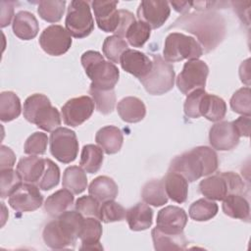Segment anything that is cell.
<instances>
[{"label":"cell","instance_id":"1","mask_svg":"<svg viewBox=\"0 0 251 251\" xmlns=\"http://www.w3.org/2000/svg\"><path fill=\"white\" fill-rule=\"evenodd\" d=\"M173 27L182 28L193 33L205 52L215 49L226 33L225 20L215 12L186 13L179 17L169 28Z\"/></svg>","mask_w":251,"mask_h":251},{"label":"cell","instance_id":"2","mask_svg":"<svg viewBox=\"0 0 251 251\" xmlns=\"http://www.w3.org/2000/svg\"><path fill=\"white\" fill-rule=\"evenodd\" d=\"M219 166L218 155L208 146H197L176 156L171 162L169 171L181 175L192 182L204 176L215 173Z\"/></svg>","mask_w":251,"mask_h":251},{"label":"cell","instance_id":"3","mask_svg":"<svg viewBox=\"0 0 251 251\" xmlns=\"http://www.w3.org/2000/svg\"><path fill=\"white\" fill-rule=\"evenodd\" d=\"M83 216L76 210H67L57 220L49 222L43 229V240L52 249L74 247L83 222Z\"/></svg>","mask_w":251,"mask_h":251},{"label":"cell","instance_id":"4","mask_svg":"<svg viewBox=\"0 0 251 251\" xmlns=\"http://www.w3.org/2000/svg\"><path fill=\"white\" fill-rule=\"evenodd\" d=\"M81 64L86 75L91 79L90 86L98 89H114L119 80L120 72L112 62L105 61L98 51L88 50L81 55Z\"/></svg>","mask_w":251,"mask_h":251},{"label":"cell","instance_id":"5","mask_svg":"<svg viewBox=\"0 0 251 251\" xmlns=\"http://www.w3.org/2000/svg\"><path fill=\"white\" fill-rule=\"evenodd\" d=\"M25 119L45 131H53L61 125V116L56 107L51 105L47 96L35 93L28 96L24 103Z\"/></svg>","mask_w":251,"mask_h":251},{"label":"cell","instance_id":"6","mask_svg":"<svg viewBox=\"0 0 251 251\" xmlns=\"http://www.w3.org/2000/svg\"><path fill=\"white\" fill-rule=\"evenodd\" d=\"M245 184L233 172L218 173L200 181V192L210 200L223 201L229 194H242Z\"/></svg>","mask_w":251,"mask_h":251},{"label":"cell","instance_id":"7","mask_svg":"<svg viewBox=\"0 0 251 251\" xmlns=\"http://www.w3.org/2000/svg\"><path fill=\"white\" fill-rule=\"evenodd\" d=\"M203 49L200 43L192 36L185 35L181 32H172L164 44V60L168 63L179 62L184 59L195 60L201 57Z\"/></svg>","mask_w":251,"mask_h":251},{"label":"cell","instance_id":"8","mask_svg":"<svg viewBox=\"0 0 251 251\" xmlns=\"http://www.w3.org/2000/svg\"><path fill=\"white\" fill-rule=\"evenodd\" d=\"M151 72L140 78L145 90L151 95H162L170 91L175 83L176 73L172 64L165 61L160 55H153Z\"/></svg>","mask_w":251,"mask_h":251},{"label":"cell","instance_id":"9","mask_svg":"<svg viewBox=\"0 0 251 251\" xmlns=\"http://www.w3.org/2000/svg\"><path fill=\"white\" fill-rule=\"evenodd\" d=\"M66 29L75 38L88 36L94 28V22L87 1H71L65 20Z\"/></svg>","mask_w":251,"mask_h":251},{"label":"cell","instance_id":"10","mask_svg":"<svg viewBox=\"0 0 251 251\" xmlns=\"http://www.w3.org/2000/svg\"><path fill=\"white\" fill-rule=\"evenodd\" d=\"M50 152L59 162L69 164L75 160L78 153V141L74 130L58 127L50 135Z\"/></svg>","mask_w":251,"mask_h":251},{"label":"cell","instance_id":"11","mask_svg":"<svg viewBox=\"0 0 251 251\" xmlns=\"http://www.w3.org/2000/svg\"><path fill=\"white\" fill-rule=\"evenodd\" d=\"M208 74L209 68L204 61L188 60L176 77V86L185 95L196 89H204Z\"/></svg>","mask_w":251,"mask_h":251},{"label":"cell","instance_id":"12","mask_svg":"<svg viewBox=\"0 0 251 251\" xmlns=\"http://www.w3.org/2000/svg\"><path fill=\"white\" fill-rule=\"evenodd\" d=\"M39 44L48 55L60 56L71 48L72 37L62 25H51L41 32Z\"/></svg>","mask_w":251,"mask_h":251},{"label":"cell","instance_id":"13","mask_svg":"<svg viewBox=\"0 0 251 251\" xmlns=\"http://www.w3.org/2000/svg\"><path fill=\"white\" fill-rule=\"evenodd\" d=\"M94 106V101L86 95L68 100L61 109L64 123L74 127L80 126L91 117Z\"/></svg>","mask_w":251,"mask_h":251},{"label":"cell","instance_id":"14","mask_svg":"<svg viewBox=\"0 0 251 251\" xmlns=\"http://www.w3.org/2000/svg\"><path fill=\"white\" fill-rule=\"evenodd\" d=\"M36 184L22 183L10 196L9 204L17 212H32L37 210L43 202V196Z\"/></svg>","mask_w":251,"mask_h":251},{"label":"cell","instance_id":"15","mask_svg":"<svg viewBox=\"0 0 251 251\" xmlns=\"http://www.w3.org/2000/svg\"><path fill=\"white\" fill-rule=\"evenodd\" d=\"M171 8L167 1H141L137 8V18L147 24L151 29L162 26L169 19Z\"/></svg>","mask_w":251,"mask_h":251},{"label":"cell","instance_id":"16","mask_svg":"<svg viewBox=\"0 0 251 251\" xmlns=\"http://www.w3.org/2000/svg\"><path fill=\"white\" fill-rule=\"evenodd\" d=\"M187 223L185 211L177 206H167L157 214L156 227L167 233H181Z\"/></svg>","mask_w":251,"mask_h":251},{"label":"cell","instance_id":"17","mask_svg":"<svg viewBox=\"0 0 251 251\" xmlns=\"http://www.w3.org/2000/svg\"><path fill=\"white\" fill-rule=\"evenodd\" d=\"M239 135L231 122L216 123L209 131L211 146L220 151L233 149L239 142Z\"/></svg>","mask_w":251,"mask_h":251},{"label":"cell","instance_id":"18","mask_svg":"<svg viewBox=\"0 0 251 251\" xmlns=\"http://www.w3.org/2000/svg\"><path fill=\"white\" fill-rule=\"evenodd\" d=\"M119 1H92L96 24L105 32L117 30L120 23V13L117 9Z\"/></svg>","mask_w":251,"mask_h":251},{"label":"cell","instance_id":"19","mask_svg":"<svg viewBox=\"0 0 251 251\" xmlns=\"http://www.w3.org/2000/svg\"><path fill=\"white\" fill-rule=\"evenodd\" d=\"M120 64L124 71L139 79L146 76L153 67V62L146 54L134 49L126 50L121 56Z\"/></svg>","mask_w":251,"mask_h":251},{"label":"cell","instance_id":"20","mask_svg":"<svg viewBox=\"0 0 251 251\" xmlns=\"http://www.w3.org/2000/svg\"><path fill=\"white\" fill-rule=\"evenodd\" d=\"M14 34L23 40L34 38L39 30L38 22L35 16L28 11L18 12L12 24Z\"/></svg>","mask_w":251,"mask_h":251},{"label":"cell","instance_id":"21","mask_svg":"<svg viewBox=\"0 0 251 251\" xmlns=\"http://www.w3.org/2000/svg\"><path fill=\"white\" fill-rule=\"evenodd\" d=\"M101 235L102 226L99 219L85 217L78 233V238L82 242L80 249H103L99 244Z\"/></svg>","mask_w":251,"mask_h":251},{"label":"cell","instance_id":"22","mask_svg":"<svg viewBox=\"0 0 251 251\" xmlns=\"http://www.w3.org/2000/svg\"><path fill=\"white\" fill-rule=\"evenodd\" d=\"M95 141L106 154L110 155L118 153L121 150L124 136L119 127L115 126H106L96 132Z\"/></svg>","mask_w":251,"mask_h":251},{"label":"cell","instance_id":"23","mask_svg":"<svg viewBox=\"0 0 251 251\" xmlns=\"http://www.w3.org/2000/svg\"><path fill=\"white\" fill-rule=\"evenodd\" d=\"M45 170V159L30 155L22 158L17 165V172L25 182L37 184Z\"/></svg>","mask_w":251,"mask_h":251},{"label":"cell","instance_id":"24","mask_svg":"<svg viewBox=\"0 0 251 251\" xmlns=\"http://www.w3.org/2000/svg\"><path fill=\"white\" fill-rule=\"evenodd\" d=\"M199 113L211 122H219L226 114V104L223 98L205 92L200 101Z\"/></svg>","mask_w":251,"mask_h":251},{"label":"cell","instance_id":"25","mask_svg":"<svg viewBox=\"0 0 251 251\" xmlns=\"http://www.w3.org/2000/svg\"><path fill=\"white\" fill-rule=\"evenodd\" d=\"M126 219L131 230H145L152 225L153 210L147 204L137 203L126 211Z\"/></svg>","mask_w":251,"mask_h":251},{"label":"cell","instance_id":"26","mask_svg":"<svg viewBox=\"0 0 251 251\" xmlns=\"http://www.w3.org/2000/svg\"><path fill=\"white\" fill-rule=\"evenodd\" d=\"M117 111L122 120L126 123H138L142 121L146 115L144 103L134 96L123 98L118 103Z\"/></svg>","mask_w":251,"mask_h":251},{"label":"cell","instance_id":"27","mask_svg":"<svg viewBox=\"0 0 251 251\" xmlns=\"http://www.w3.org/2000/svg\"><path fill=\"white\" fill-rule=\"evenodd\" d=\"M163 181L168 197L179 204L186 201L188 194V181L181 175L169 171L163 177Z\"/></svg>","mask_w":251,"mask_h":251},{"label":"cell","instance_id":"28","mask_svg":"<svg viewBox=\"0 0 251 251\" xmlns=\"http://www.w3.org/2000/svg\"><path fill=\"white\" fill-rule=\"evenodd\" d=\"M154 248L158 251L165 250H184L187 245V240L184 233H167L163 232L157 227H154L151 231Z\"/></svg>","mask_w":251,"mask_h":251},{"label":"cell","instance_id":"29","mask_svg":"<svg viewBox=\"0 0 251 251\" xmlns=\"http://www.w3.org/2000/svg\"><path fill=\"white\" fill-rule=\"evenodd\" d=\"M88 192L99 202H105L114 200L118 195L119 188L113 178L106 176H100L91 181L88 186Z\"/></svg>","mask_w":251,"mask_h":251},{"label":"cell","instance_id":"30","mask_svg":"<svg viewBox=\"0 0 251 251\" xmlns=\"http://www.w3.org/2000/svg\"><path fill=\"white\" fill-rule=\"evenodd\" d=\"M74 193L67 188L59 189L47 197L44 203V210L53 218H58L66 212L74 203Z\"/></svg>","mask_w":251,"mask_h":251},{"label":"cell","instance_id":"31","mask_svg":"<svg viewBox=\"0 0 251 251\" xmlns=\"http://www.w3.org/2000/svg\"><path fill=\"white\" fill-rule=\"evenodd\" d=\"M224 213L232 218L248 222L250 220L249 202L241 194H229L223 200Z\"/></svg>","mask_w":251,"mask_h":251},{"label":"cell","instance_id":"32","mask_svg":"<svg viewBox=\"0 0 251 251\" xmlns=\"http://www.w3.org/2000/svg\"><path fill=\"white\" fill-rule=\"evenodd\" d=\"M62 184L74 194L83 192L87 186V176L84 170L78 166L68 167L63 174Z\"/></svg>","mask_w":251,"mask_h":251},{"label":"cell","instance_id":"33","mask_svg":"<svg viewBox=\"0 0 251 251\" xmlns=\"http://www.w3.org/2000/svg\"><path fill=\"white\" fill-rule=\"evenodd\" d=\"M142 200L149 205L160 207L168 202V196L165 191L164 181L162 179H152L146 182L141 190Z\"/></svg>","mask_w":251,"mask_h":251},{"label":"cell","instance_id":"34","mask_svg":"<svg viewBox=\"0 0 251 251\" xmlns=\"http://www.w3.org/2000/svg\"><path fill=\"white\" fill-rule=\"evenodd\" d=\"M22 112L21 100L13 91H3L0 94V120L10 122L17 119Z\"/></svg>","mask_w":251,"mask_h":251},{"label":"cell","instance_id":"35","mask_svg":"<svg viewBox=\"0 0 251 251\" xmlns=\"http://www.w3.org/2000/svg\"><path fill=\"white\" fill-rule=\"evenodd\" d=\"M103 163V150L94 144L84 145L81 150L80 167L89 174L97 173Z\"/></svg>","mask_w":251,"mask_h":251},{"label":"cell","instance_id":"36","mask_svg":"<svg viewBox=\"0 0 251 251\" xmlns=\"http://www.w3.org/2000/svg\"><path fill=\"white\" fill-rule=\"evenodd\" d=\"M219 207L216 202L208 198H201L193 202L188 210L189 217L197 222H206L214 218Z\"/></svg>","mask_w":251,"mask_h":251},{"label":"cell","instance_id":"37","mask_svg":"<svg viewBox=\"0 0 251 251\" xmlns=\"http://www.w3.org/2000/svg\"><path fill=\"white\" fill-rule=\"evenodd\" d=\"M89 93L96 106L98 112L103 115H108L113 112L116 105V94L114 89L103 90L90 86Z\"/></svg>","mask_w":251,"mask_h":251},{"label":"cell","instance_id":"38","mask_svg":"<svg viewBox=\"0 0 251 251\" xmlns=\"http://www.w3.org/2000/svg\"><path fill=\"white\" fill-rule=\"evenodd\" d=\"M66 1H40L37 7V13L40 18L48 23L59 22L65 12Z\"/></svg>","mask_w":251,"mask_h":251},{"label":"cell","instance_id":"39","mask_svg":"<svg viewBox=\"0 0 251 251\" xmlns=\"http://www.w3.org/2000/svg\"><path fill=\"white\" fill-rule=\"evenodd\" d=\"M127 49V43L118 35H111L106 37L102 46L103 54L112 63H120L122 54Z\"/></svg>","mask_w":251,"mask_h":251},{"label":"cell","instance_id":"40","mask_svg":"<svg viewBox=\"0 0 251 251\" xmlns=\"http://www.w3.org/2000/svg\"><path fill=\"white\" fill-rule=\"evenodd\" d=\"M150 34L151 27L147 24L141 21H135L127 28L126 38L131 46L142 47L149 39Z\"/></svg>","mask_w":251,"mask_h":251},{"label":"cell","instance_id":"41","mask_svg":"<svg viewBox=\"0 0 251 251\" xmlns=\"http://www.w3.org/2000/svg\"><path fill=\"white\" fill-rule=\"evenodd\" d=\"M126 211L121 204L114 200H108L100 205L99 220L106 224L120 222L126 218Z\"/></svg>","mask_w":251,"mask_h":251},{"label":"cell","instance_id":"42","mask_svg":"<svg viewBox=\"0 0 251 251\" xmlns=\"http://www.w3.org/2000/svg\"><path fill=\"white\" fill-rule=\"evenodd\" d=\"M230 108L233 112L242 116L250 117L251 115V97L250 88L242 87L233 93L229 101Z\"/></svg>","mask_w":251,"mask_h":251},{"label":"cell","instance_id":"43","mask_svg":"<svg viewBox=\"0 0 251 251\" xmlns=\"http://www.w3.org/2000/svg\"><path fill=\"white\" fill-rule=\"evenodd\" d=\"M23 179L17 171L6 169L0 171V188L1 198L10 196L23 182Z\"/></svg>","mask_w":251,"mask_h":251},{"label":"cell","instance_id":"44","mask_svg":"<svg viewBox=\"0 0 251 251\" xmlns=\"http://www.w3.org/2000/svg\"><path fill=\"white\" fill-rule=\"evenodd\" d=\"M60 180V169L50 159H45V170L41 178L37 182V186L42 190H50L58 185Z\"/></svg>","mask_w":251,"mask_h":251},{"label":"cell","instance_id":"45","mask_svg":"<svg viewBox=\"0 0 251 251\" xmlns=\"http://www.w3.org/2000/svg\"><path fill=\"white\" fill-rule=\"evenodd\" d=\"M48 136L46 133L36 131L28 136L25 142L24 152L28 155H43L46 152Z\"/></svg>","mask_w":251,"mask_h":251},{"label":"cell","instance_id":"46","mask_svg":"<svg viewBox=\"0 0 251 251\" xmlns=\"http://www.w3.org/2000/svg\"><path fill=\"white\" fill-rule=\"evenodd\" d=\"M75 210L80 213L83 217H92L99 219L100 204L99 201L93 196L84 195L76 199L75 204Z\"/></svg>","mask_w":251,"mask_h":251},{"label":"cell","instance_id":"47","mask_svg":"<svg viewBox=\"0 0 251 251\" xmlns=\"http://www.w3.org/2000/svg\"><path fill=\"white\" fill-rule=\"evenodd\" d=\"M205 92V89H196L186 96L183 106L184 114L186 117L190 119H197L201 117L199 113V105L201 98Z\"/></svg>","mask_w":251,"mask_h":251},{"label":"cell","instance_id":"48","mask_svg":"<svg viewBox=\"0 0 251 251\" xmlns=\"http://www.w3.org/2000/svg\"><path fill=\"white\" fill-rule=\"evenodd\" d=\"M119 13H120V23H119V26H118L117 30L115 31V33H116V35L123 38V37H126L127 28L136 20H135L134 15L127 10L122 9V10H119Z\"/></svg>","mask_w":251,"mask_h":251},{"label":"cell","instance_id":"49","mask_svg":"<svg viewBox=\"0 0 251 251\" xmlns=\"http://www.w3.org/2000/svg\"><path fill=\"white\" fill-rule=\"evenodd\" d=\"M0 171L6 169H13L16 162V156L12 149L5 145H2L0 148Z\"/></svg>","mask_w":251,"mask_h":251},{"label":"cell","instance_id":"50","mask_svg":"<svg viewBox=\"0 0 251 251\" xmlns=\"http://www.w3.org/2000/svg\"><path fill=\"white\" fill-rule=\"evenodd\" d=\"M239 136L248 137L250 133V117L241 116L235 121L231 122Z\"/></svg>","mask_w":251,"mask_h":251},{"label":"cell","instance_id":"51","mask_svg":"<svg viewBox=\"0 0 251 251\" xmlns=\"http://www.w3.org/2000/svg\"><path fill=\"white\" fill-rule=\"evenodd\" d=\"M14 2H1V26L5 27L7 26L13 17L14 13Z\"/></svg>","mask_w":251,"mask_h":251},{"label":"cell","instance_id":"52","mask_svg":"<svg viewBox=\"0 0 251 251\" xmlns=\"http://www.w3.org/2000/svg\"><path fill=\"white\" fill-rule=\"evenodd\" d=\"M170 4L174 7V9L181 14H186L188 13L190 7H191V2L187 1H172Z\"/></svg>","mask_w":251,"mask_h":251}]
</instances>
